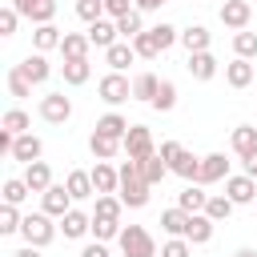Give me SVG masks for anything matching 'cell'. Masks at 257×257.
I'll return each instance as SVG.
<instances>
[{"instance_id":"obj_35","label":"cell","mask_w":257,"mask_h":257,"mask_svg":"<svg viewBox=\"0 0 257 257\" xmlns=\"http://www.w3.org/2000/svg\"><path fill=\"white\" fill-rule=\"evenodd\" d=\"M233 209H237V205H233V201H229L225 193H209V205H205V217H209L213 225H221V221H229V217H233Z\"/></svg>"},{"instance_id":"obj_47","label":"cell","mask_w":257,"mask_h":257,"mask_svg":"<svg viewBox=\"0 0 257 257\" xmlns=\"http://www.w3.org/2000/svg\"><path fill=\"white\" fill-rule=\"evenodd\" d=\"M20 20H24V16H20V12L12 8V4H4V8H0V36H16Z\"/></svg>"},{"instance_id":"obj_18","label":"cell","mask_w":257,"mask_h":257,"mask_svg":"<svg viewBox=\"0 0 257 257\" xmlns=\"http://www.w3.org/2000/svg\"><path fill=\"white\" fill-rule=\"evenodd\" d=\"M128 128H133V124H128V116H120L116 108H108V112L96 120V128H92V133H100V137H112V141H120V145H124Z\"/></svg>"},{"instance_id":"obj_54","label":"cell","mask_w":257,"mask_h":257,"mask_svg":"<svg viewBox=\"0 0 257 257\" xmlns=\"http://www.w3.org/2000/svg\"><path fill=\"white\" fill-rule=\"evenodd\" d=\"M161 4H169V0H133L137 12H161Z\"/></svg>"},{"instance_id":"obj_16","label":"cell","mask_w":257,"mask_h":257,"mask_svg":"<svg viewBox=\"0 0 257 257\" xmlns=\"http://www.w3.org/2000/svg\"><path fill=\"white\" fill-rule=\"evenodd\" d=\"M209 44H213V32H209L205 24H189V28H181V48H185L189 56L209 52Z\"/></svg>"},{"instance_id":"obj_19","label":"cell","mask_w":257,"mask_h":257,"mask_svg":"<svg viewBox=\"0 0 257 257\" xmlns=\"http://www.w3.org/2000/svg\"><path fill=\"white\" fill-rule=\"evenodd\" d=\"M44 157V141L36 137V133H24V137H16V145H12V161H20V165H32V161H40Z\"/></svg>"},{"instance_id":"obj_20","label":"cell","mask_w":257,"mask_h":257,"mask_svg":"<svg viewBox=\"0 0 257 257\" xmlns=\"http://www.w3.org/2000/svg\"><path fill=\"white\" fill-rule=\"evenodd\" d=\"M64 189L72 193V201L80 205V201H88V197H96V185H92V173L88 169H72L68 177H64Z\"/></svg>"},{"instance_id":"obj_50","label":"cell","mask_w":257,"mask_h":257,"mask_svg":"<svg viewBox=\"0 0 257 257\" xmlns=\"http://www.w3.org/2000/svg\"><path fill=\"white\" fill-rule=\"evenodd\" d=\"M133 12V0H104V16L108 20H120V16H128Z\"/></svg>"},{"instance_id":"obj_52","label":"cell","mask_w":257,"mask_h":257,"mask_svg":"<svg viewBox=\"0 0 257 257\" xmlns=\"http://www.w3.org/2000/svg\"><path fill=\"white\" fill-rule=\"evenodd\" d=\"M80 257H112V253H108V245H104V241H88V245L80 249Z\"/></svg>"},{"instance_id":"obj_25","label":"cell","mask_w":257,"mask_h":257,"mask_svg":"<svg viewBox=\"0 0 257 257\" xmlns=\"http://www.w3.org/2000/svg\"><path fill=\"white\" fill-rule=\"evenodd\" d=\"M185 68H189V76H193V80H201V84H205V80H213V76L221 72V64H217V56H213V52H197V56H189V64H185Z\"/></svg>"},{"instance_id":"obj_5","label":"cell","mask_w":257,"mask_h":257,"mask_svg":"<svg viewBox=\"0 0 257 257\" xmlns=\"http://www.w3.org/2000/svg\"><path fill=\"white\" fill-rule=\"evenodd\" d=\"M124 157H128V161H149V157H157V141H153V133H149L145 124H133V128H128V137H124Z\"/></svg>"},{"instance_id":"obj_30","label":"cell","mask_w":257,"mask_h":257,"mask_svg":"<svg viewBox=\"0 0 257 257\" xmlns=\"http://www.w3.org/2000/svg\"><path fill=\"white\" fill-rule=\"evenodd\" d=\"M189 217H193V213H185L181 205H173V209L161 213V229H165L169 237H185V233H189Z\"/></svg>"},{"instance_id":"obj_1","label":"cell","mask_w":257,"mask_h":257,"mask_svg":"<svg viewBox=\"0 0 257 257\" xmlns=\"http://www.w3.org/2000/svg\"><path fill=\"white\" fill-rule=\"evenodd\" d=\"M116 197L124 201V209H145V205H149L153 185H145L141 161H124V165H120V193H116Z\"/></svg>"},{"instance_id":"obj_55","label":"cell","mask_w":257,"mask_h":257,"mask_svg":"<svg viewBox=\"0 0 257 257\" xmlns=\"http://www.w3.org/2000/svg\"><path fill=\"white\" fill-rule=\"evenodd\" d=\"M12 257H44V249H36V245H20Z\"/></svg>"},{"instance_id":"obj_33","label":"cell","mask_w":257,"mask_h":257,"mask_svg":"<svg viewBox=\"0 0 257 257\" xmlns=\"http://www.w3.org/2000/svg\"><path fill=\"white\" fill-rule=\"evenodd\" d=\"M88 153H92L96 161H112L116 153H124V145H120V141H112V137H100V133H92V137H88Z\"/></svg>"},{"instance_id":"obj_9","label":"cell","mask_w":257,"mask_h":257,"mask_svg":"<svg viewBox=\"0 0 257 257\" xmlns=\"http://www.w3.org/2000/svg\"><path fill=\"white\" fill-rule=\"evenodd\" d=\"M217 181H229V157L225 153H205L201 157V177H197V185H217Z\"/></svg>"},{"instance_id":"obj_40","label":"cell","mask_w":257,"mask_h":257,"mask_svg":"<svg viewBox=\"0 0 257 257\" xmlns=\"http://www.w3.org/2000/svg\"><path fill=\"white\" fill-rule=\"evenodd\" d=\"M32 88H36V84H32V80H28V76H24V72L12 64V68H8V96L24 100V96H32Z\"/></svg>"},{"instance_id":"obj_32","label":"cell","mask_w":257,"mask_h":257,"mask_svg":"<svg viewBox=\"0 0 257 257\" xmlns=\"http://www.w3.org/2000/svg\"><path fill=\"white\" fill-rule=\"evenodd\" d=\"M229 149H233L237 157H249V153L257 149V128H253V124H237V128L229 133Z\"/></svg>"},{"instance_id":"obj_22","label":"cell","mask_w":257,"mask_h":257,"mask_svg":"<svg viewBox=\"0 0 257 257\" xmlns=\"http://www.w3.org/2000/svg\"><path fill=\"white\" fill-rule=\"evenodd\" d=\"M169 173H177L181 181H189V185H197V177H201V157H193L189 149H181L173 161H169Z\"/></svg>"},{"instance_id":"obj_24","label":"cell","mask_w":257,"mask_h":257,"mask_svg":"<svg viewBox=\"0 0 257 257\" xmlns=\"http://www.w3.org/2000/svg\"><path fill=\"white\" fill-rule=\"evenodd\" d=\"M88 48H92L88 32H64V40H60V56L64 60H88Z\"/></svg>"},{"instance_id":"obj_43","label":"cell","mask_w":257,"mask_h":257,"mask_svg":"<svg viewBox=\"0 0 257 257\" xmlns=\"http://www.w3.org/2000/svg\"><path fill=\"white\" fill-rule=\"evenodd\" d=\"M20 225H24L20 205H0V233H4V237H12V233H20Z\"/></svg>"},{"instance_id":"obj_28","label":"cell","mask_w":257,"mask_h":257,"mask_svg":"<svg viewBox=\"0 0 257 257\" xmlns=\"http://www.w3.org/2000/svg\"><path fill=\"white\" fill-rule=\"evenodd\" d=\"M157 92H161V76H157V72H141V76H133V100L153 104Z\"/></svg>"},{"instance_id":"obj_12","label":"cell","mask_w":257,"mask_h":257,"mask_svg":"<svg viewBox=\"0 0 257 257\" xmlns=\"http://www.w3.org/2000/svg\"><path fill=\"white\" fill-rule=\"evenodd\" d=\"M249 20H253V4H249V0H225V4H221V24H225V28L245 32Z\"/></svg>"},{"instance_id":"obj_21","label":"cell","mask_w":257,"mask_h":257,"mask_svg":"<svg viewBox=\"0 0 257 257\" xmlns=\"http://www.w3.org/2000/svg\"><path fill=\"white\" fill-rule=\"evenodd\" d=\"M60 40H64V32H60L56 24H36V28H32V52H44V56H48L52 48L60 52Z\"/></svg>"},{"instance_id":"obj_41","label":"cell","mask_w":257,"mask_h":257,"mask_svg":"<svg viewBox=\"0 0 257 257\" xmlns=\"http://www.w3.org/2000/svg\"><path fill=\"white\" fill-rule=\"evenodd\" d=\"M0 193H4V205H24V201H28V193H32V189H28V185H24V177H8V181H4V189H0Z\"/></svg>"},{"instance_id":"obj_49","label":"cell","mask_w":257,"mask_h":257,"mask_svg":"<svg viewBox=\"0 0 257 257\" xmlns=\"http://www.w3.org/2000/svg\"><path fill=\"white\" fill-rule=\"evenodd\" d=\"M161 257H193V245H189L185 237H169V241L161 245Z\"/></svg>"},{"instance_id":"obj_27","label":"cell","mask_w":257,"mask_h":257,"mask_svg":"<svg viewBox=\"0 0 257 257\" xmlns=\"http://www.w3.org/2000/svg\"><path fill=\"white\" fill-rule=\"evenodd\" d=\"M60 76H64L68 88H80V84L92 80V64H88V60H64V64H60Z\"/></svg>"},{"instance_id":"obj_42","label":"cell","mask_w":257,"mask_h":257,"mask_svg":"<svg viewBox=\"0 0 257 257\" xmlns=\"http://www.w3.org/2000/svg\"><path fill=\"white\" fill-rule=\"evenodd\" d=\"M128 44H133V52H137L141 60H157V56H161V44H157V36H153V32H141V36H137V40H128Z\"/></svg>"},{"instance_id":"obj_8","label":"cell","mask_w":257,"mask_h":257,"mask_svg":"<svg viewBox=\"0 0 257 257\" xmlns=\"http://www.w3.org/2000/svg\"><path fill=\"white\" fill-rule=\"evenodd\" d=\"M24 20H32V28L36 24H52V16H56V0H8Z\"/></svg>"},{"instance_id":"obj_4","label":"cell","mask_w":257,"mask_h":257,"mask_svg":"<svg viewBox=\"0 0 257 257\" xmlns=\"http://www.w3.org/2000/svg\"><path fill=\"white\" fill-rule=\"evenodd\" d=\"M96 96H100L108 108H116V104L133 100V80H128L124 72H104V76L96 80Z\"/></svg>"},{"instance_id":"obj_26","label":"cell","mask_w":257,"mask_h":257,"mask_svg":"<svg viewBox=\"0 0 257 257\" xmlns=\"http://www.w3.org/2000/svg\"><path fill=\"white\" fill-rule=\"evenodd\" d=\"M133 60H137V52H133V44H128V40H116V44L104 52V64H108V72H124Z\"/></svg>"},{"instance_id":"obj_10","label":"cell","mask_w":257,"mask_h":257,"mask_svg":"<svg viewBox=\"0 0 257 257\" xmlns=\"http://www.w3.org/2000/svg\"><path fill=\"white\" fill-rule=\"evenodd\" d=\"M225 197H229L233 205H253V201H257V181L245 177V173H229V181H225Z\"/></svg>"},{"instance_id":"obj_3","label":"cell","mask_w":257,"mask_h":257,"mask_svg":"<svg viewBox=\"0 0 257 257\" xmlns=\"http://www.w3.org/2000/svg\"><path fill=\"white\" fill-rule=\"evenodd\" d=\"M116 245H120V257H157L161 253L157 241H153V233L145 225H124L120 237H116Z\"/></svg>"},{"instance_id":"obj_46","label":"cell","mask_w":257,"mask_h":257,"mask_svg":"<svg viewBox=\"0 0 257 257\" xmlns=\"http://www.w3.org/2000/svg\"><path fill=\"white\" fill-rule=\"evenodd\" d=\"M153 108H157V112H173V108H177V84H173V80H161V92H157Z\"/></svg>"},{"instance_id":"obj_36","label":"cell","mask_w":257,"mask_h":257,"mask_svg":"<svg viewBox=\"0 0 257 257\" xmlns=\"http://www.w3.org/2000/svg\"><path fill=\"white\" fill-rule=\"evenodd\" d=\"M0 128H8L12 137H24V133H32V116H28L24 108H8V112L0 116Z\"/></svg>"},{"instance_id":"obj_29","label":"cell","mask_w":257,"mask_h":257,"mask_svg":"<svg viewBox=\"0 0 257 257\" xmlns=\"http://www.w3.org/2000/svg\"><path fill=\"white\" fill-rule=\"evenodd\" d=\"M177 205H181L185 213H205V205H209L205 185H185V189L177 193Z\"/></svg>"},{"instance_id":"obj_14","label":"cell","mask_w":257,"mask_h":257,"mask_svg":"<svg viewBox=\"0 0 257 257\" xmlns=\"http://www.w3.org/2000/svg\"><path fill=\"white\" fill-rule=\"evenodd\" d=\"M16 68H20V72H24L36 88H40V84H48V76H52V64H48V56H44V52H28Z\"/></svg>"},{"instance_id":"obj_11","label":"cell","mask_w":257,"mask_h":257,"mask_svg":"<svg viewBox=\"0 0 257 257\" xmlns=\"http://www.w3.org/2000/svg\"><path fill=\"white\" fill-rule=\"evenodd\" d=\"M68 209H76V201H72V193L64 189V185H52L48 193H40V213H48V217H64Z\"/></svg>"},{"instance_id":"obj_37","label":"cell","mask_w":257,"mask_h":257,"mask_svg":"<svg viewBox=\"0 0 257 257\" xmlns=\"http://www.w3.org/2000/svg\"><path fill=\"white\" fill-rule=\"evenodd\" d=\"M116 32H120V40H137L141 32H149V28H145V12L133 8L128 16H120V20H116Z\"/></svg>"},{"instance_id":"obj_51","label":"cell","mask_w":257,"mask_h":257,"mask_svg":"<svg viewBox=\"0 0 257 257\" xmlns=\"http://www.w3.org/2000/svg\"><path fill=\"white\" fill-rule=\"evenodd\" d=\"M181 149H185V145H181V141H161V149H157V153H161V161H165V165H169V161H173V157H177V153H181Z\"/></svg>"},{"instance_id":"obj_44","label":"cell","mask_w":257,"mask_h":257,"mask_svg":"<svg viewBox=\"0 0 257 257\" xmlns=\"http://www.w3.org/2000/svg\"><path fill=\"white\" fill-rule=\"evenodd\" d=\"M149 32L157 36V44H161V52H169L173 44H181V28H173V24H165V20H161V24H153Z\"/></svg>"},{"instance_id":"obj_56","label":"cell","mask_w":257,"mask_h":257,"mask_svg":"<svg viewBox=\"0 0 257 257\" xmlns=\"http://www.w3.org/2000/svg\"><path fill=\"white\" fill-rule=\"evenodd\" d=\"M233 257H257V249H249V245H241V249H237Z\"/></svg>"},{"instance_id":"obj_13","label":"cell","mask_w":257,"mask_h":257,"mask_svg":"<svg viewBox=\"0 0 257 257\" xmlns=\"http://www.w3.org/2000/svg\"><path fill=\"white\" fill-rule=\"evenodd\" d=\"M88 40H92V48L108 52V48H112V44L120 40V32H116V20H108V16L92 20V24H88Z\"/></svg>"},{"instance_id":"obj_53","label":"cell","mask_w":257,"mask_h":257,"mask_svg":"<svg viewBox=\"0 0 257 257\" xmlns=\"http://www.w3.org/2000/svg\"><path fill=\"white\" fill-rule=\"evenodd\" d=\"M241 173H245V177H253V181H257V149H253V153H249V157H241Z\"/></svg>"},{"instance_id":"obj_6","label":"cell","mask_w":257,"mask_h":257,"mask_svg":"<svg viewBox=\"0 0 257 257\" xmlns=\"http://www.w3.org/2000/svg\"><path fill=\"white\" fill-rule=\"evenodd\" d=\"M72 116V100L64 92H44L40 96V120L44 124H64Z\"/></svg>"},{"instance_id":"obj_15","label":"cell","mask_w":257,"mask_h":257,"mask_svg":"<svg viewBox=\"0 0 257 257\" xmlns=\"http://www.w3.org/2000/svg\"><path fill=\"white\" fill-rule=\"evenodd\" d=\"M88 173H92L96 197H100V193H120V169H116V165H108V161H96Z\"/></svg>"},{"instance_id":"obj_34","label":"cell","mask_w":257,"mask_h":257,"mask_svg":"<svg viewBox=\"0 0 257 257\" xmlns=\"http://www.w3.org/2000/svg\"><path fill=\"white\" fill-rule=\"evenodd\" d=\"M120 213H124V201H120L116 193H100V197H96L92 217H100V221H120Z\"/></svg>"},{"instance_id":"obj_23","label":"cell","mask_w":257,"mask_h":257,"mask_svg":"<svg viewBox=\"0 0 257 257\" xmlns=\"http://www.w3.org/2000/svg\"><path fill=\"white\" fill-rule=\"evenodd\" d=\"M24 185L32 189V193H48L56 181H52V169H48V161H32V165H24Z\"/></svg>"},{"instance_id":"obj_57","label":"cell","mask_w":257,"mask_h":257,"mask_svg":"<svg viewBox=\"0 0 257 257\" xmlns=\"http://www.w3.org/2000/svg\"><path fill=\"white\" fill-rule=\"evenodd\" d=\"M249 4H253V0H249Z\"/></svg>"},{"instance_id":"obj_39","label":"cell","mask_w":257,"mask_h":257,"mask_svg":"<svg viewBox=\"0 0 257 257\" xmlns=\"http://www.w3.org/2000/svg\"><path fill=\"white\" fill-rule=\"evenodd\" d=\"M233 56L241 60H257V32H233Z\"/></svg>"},{"instance_id":"obj_31","label":"cell","mask_w":257,"mask_h":257,"mask_svg":"<svg viewBox=\"0 0 257 257\" xmlns=\"http://www.w3.org/2000/svg\"><path fill=\"white\" fill-rule=\"evenodd\" d=\"M213 229H217V225H213L205 213H193V217H189V233H185V241H189V245H209V241H213Z\"/></svg>"},{"instance_id":"obj_17","label":"cell","mask_w":257,"mask_h":257,"mask_svg":"<svg viewBox=\"0 0 257 257\" xmlns=\"http://www.w3.org/2000/svg\"><path fill=\"white\" fill-rule=\"evenodd\" d=\"M253 76H257L253 60H241V56H233V60L225 64V84H229V88H249V84H253Z\"/></svg>"},{"instance_id":"obj_7","label":"cell","mask_w":257,"mask_h":257,"mask_svg":"<svg viewBox=\"0 0 257 257\" xmlns=\"http://www.w3.org/2000/svg\"><path fill=\"white\" fill-rule=\"evenodd\" d=\"M60 233H64V241H84V237H92V213L68 209V213L60 217Z\"/></svg>"},{"instance_id":"obj_48","label":"cell","mask_w":257,"mask_h":257,"mask_svg":"<svg viewBox=\"0 0 257 257\" xmlns=\"http://www.w3.org/2000/svg\"><path fill=\"white\" fill-rule=\"evenodd\" d=\"M76 16H80L84 24L100 20V16H104V0H76Z\"/></svg>"},{"instance_id":"obj_45","label":"cell","mask_w":257,"mask_h":257,"mask_svg":"<svg viewBox=\"0 0 257 257\" xmlns=\"http://www.w3.org/2000/svg\"><path fill=\"white\" fill-rule=\"evenodd\" d=\"M120 229H124L120 221H100V217H92V241H104V245H108V241L120 237Z\"/></svg>"},{"instance_id":"obj_38","label":"cell","mask_w":257,"mask_h":257,"mask_svg":"<svg viewBox=\"0 0 257 257\" xmlns=\"http://www.w3.org/2000/svg\"><path fill=\"white\" fill-rule=\"evenodd\" d=\"M141 177H145V185H153V189L169 177V165L161 161V153H157V157H149V161H141Z\"/></svg>"},{"instance_id":"obj_2","label":"cell","mask_w":257,"mask_h":257,"mask_svg":"<svg viewBox=\"0 0 257 257\" xmlns=\"http://www.w3.org/2000/svg\"><path fill=\"white\" fill-rule=\"evenodd\" d=\"M52 221H56V217H48V213H28V217H24V225H20L24 245L48 249V245L56 241V233H60V225H52Z\"/></svg>"}]
</instances>
